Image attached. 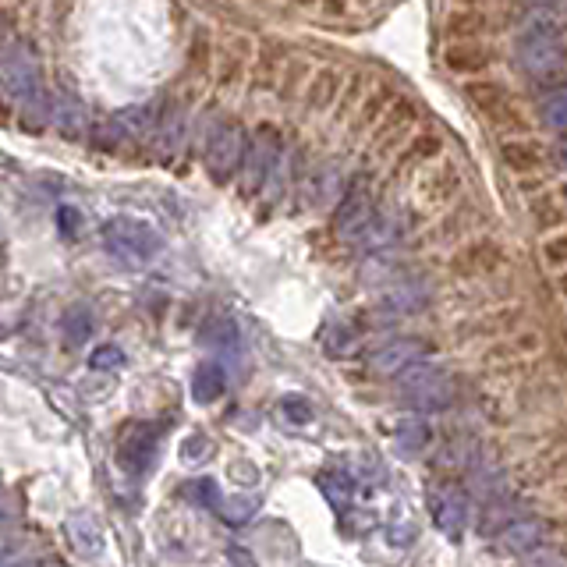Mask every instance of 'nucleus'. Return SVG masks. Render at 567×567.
Returning a JSON list of instances; mask_svg holds the SVG:
<instances>
[{"label":"nucleus","mask_w":567,"mask_h":567,"mask_svg":"<svg viewBox=\"0 0 567 567\" xmlns=\"http://www.w3.org/2000/svg\"><path fill=\"white\" fill-rule=\"evenodd\" d=\"M100 241L110 256L121 259V263H128V266L153 263V259L160 256V249H164V238H160L149 224L132 220V217H110L107 224L100 227Z\"/></svg>","instance_id":"obj_1"},{"label":"nucleus","mask_w":567,"mask_h":567,"mask_svg":"<svg viewBox=\"0 0 567 567\" xmlns=\"http://www.w3.org/2000/svg\"><path fill=\"white\" fill-rule=\"evenodd\" d=\"M404 404H412L415 412H440L454 401V380L451 373L436 362H415L404 373H397Z\"/></svg>","instance_id":"obj_2"},{"label":"nucleus","mask_w":567,"mask_h":567,"mask_svg":"<svg viewBox=\"0 0 567 567\" xmlns=\"http://www.w3.org/2000/svg\"><path fill=\"white\" fill-rule=\"evenodd\" d=\"M280 128L277 125H259L256 135L249 139L245 146V160H241V171H238V195L241 199H252L259 188H266V178L273 174V167L280 164Z\"/></svg>","instance_id":"obj_3"},{"label":"nucleus","mask_w":567,"mask_h":567,"mask_svg":"<svg viewBox=\"0 0 567 567\" xmlns=\"http://www.w3.org/2000/svg\"><path fill=\"white\" fill-rule=\"evenodd\" d=\"M245 146H249V135L238 117H224L217 128L210 132L206 142V167H210V178L217 185H231L241 171V160H245Z\"/></svg>","instance_id":"obj_4"},{"label":"nucleus","mask_w":567,"mask_h":567,"mask_svg":"<svg viewBox=\"0 0 567 567\" xmlns=\"http://www.w3.org/2000/svg\"><path fill=\"white\" fill-rule=\"evenodd\" d=\"M518 57L525 64V71H532L536 78H546L550 71L560 68L564 61V47H560V36L550 22L543 25H532L518 43Z\"/></svg>","instance_id":"obj_5"},{"label":"nucleus","mask_w":567,"mask_h":567,"mask_svg":"<svg viewBox=\"0 0 567 567\" xmlns=\"http://www.w3.org/2000/svg\"><path fill=\"white\" fill-rule=\"evenodd\" d=\"M156 121H160L156 103H135V107L117 110L107 121V146H139L156 132Z\"/></svg>","instance_id":"obj_6"},{"label":"nucleus","mask_w":567,"mask_h":567,"mask_svg":"<svg viewBox=\"0 0 567 567\" xmlns=\"http://www.w3.org/2000/svg\"><path fill=\"white\" fill-rule=\"evenodd\" d=\"M376 206H373V195H369L366 178L351 181V188L344 192L341 206L334 213V227L344 234V238H358V234L366 231V224L373 220Z\"/></svg>","instance_id":"obj_7"},{"label":"nucleus","mask_w":567,"mask_h":567,"mask_svg":"<svg viewBox=\"0 0 567 567\" xmlns=\"http://www.w3.org/2000/svg\"><path fill=\"white\" fill-rule=\"evenodd\" d=\"M429 355V344L419 341V337H397V341H387L383 348H376L369 355V369L380 376H397L408 366L422 362Z\"/></svg>","instance_id":"obj_8"},{"label":"nucleus","mask_w":567,"mask_h":567,"mask_svg":"<svg viewBox=\"0 0 567 567\" xmlns=\"http://www.w3.org/2000/svg\"><path fill=\"white\" fill-rule=\"evenodd\" d=\"M504 263V249L500 241L493 238H475L468 245H461L451 256V273L454 277H482V273H493Z\"/></svg>","instance_id":"obj_9"},{"label":"nucleus","mask_w":567,"mask_h":567,"mask_svg":"<svg viewBox=\"0 0 567 567\" xmlns=\"http://www.w3.org/2000/svg\"><path fill=\"white\" fill-rule=\"evenodd\" d=\"M0 89L4 96H11L15 103H25L32 100L36 93H43V82H39V68L29 54H15L4 71H0Z\"/></svg>","instance_id":"obj_10"},{"label":"nucleus","mask_w":567,"mask_h":567,"mask_svg":"<svg viewBox=\"0 0 567 567\" xmlns=\"http://www.w3.org/2000/svg\"><path fill=\"white\" fill-rule=\"evenodd\" d=\"M433 518L440 525L443 536L461 539L468 525V497L458 490V486H443V490L433 493Z\"/></svg>","instance_id":"obj_11"},{"label":"nucleus","mask_w":567,"mask_h":567,"mask_svg":"<svg viewBox=\"0 0 567 567\" xmlns=\"http://www.w3.org/2000/svg\"><path fill=\"white\" fill-rule=\"evenodd\" d=\"M117 454H121V465H125L128 472H135V475L146 472L156 458V429L146 426V422H135V426L121 436Z\"/></svg>","instance_id":"obj_12"},{"label":"nucleus","mask_w":567,"mask_h":567,"mask_svg":"<svg viewBox=\"0 0 567 567\" xmlns=\"http://www.w3.org/2000/svg\"><path fill=\"white\" fill-rule=\"evenodd\" d=\"M64 536H68V546L71 550L78 553V557H100L103 553V525H100V518L96 514H89V511H75L71 514L68 521H64Z\"/></svg>","instance_id":"obj_13"},{"label":"nucleus","mask_w":567,"mask_h":567,"mask_svg":"<svg viewBox=\"0 0 567 567\" xmlns=\"http://www.w3.org/2000/svg\"><path fill=\"white\" fill-rule=\"evenodd\" d=\"M465 100L479 114L504 117L511 110V89L504 82H497V78H472V82H465Z\"/></svg>","instance_id":"obj_14"},{"label":"nucleus","mask_w":567,"mask_h":567,"mask_svg":"<svg viewBox=\"0 0 567 567\" xmlns=\"http://www.w3.org/2000/svg\"><path fill=\"white\" fill-rule=\"evenodd\" d=\"M443 64L454 71V75H482V71L493 64V50L479 39H461L443 50Z\"/></svg>","instance_id":"obj_15"},{"label":"nucleus","mask_w":567,"mask_h":567,"mask_svg":"<svg viewBox=\"0 0 567 567\" xmlns=\"http://www.w3.org/2000/svg\"><path fill=\"white\" fill-rule=\"evenodd\" d=\"M50 117H54V125L61 128L68 139L86 135V128H89L86 103H82V96L78 93H71V89H61V93L50 100Z\"/></svg>","instance_id":"obj_16"},{"label":"nucleus","mask_w":567,"mask_h":567,"mask_svg":"<svg viewBox=\"0 0 567 567\" xmlns=\"http://www.w3.org/2000/svg\"><path fill=\"white\" fill-rule=\"evenodd\" d=\"M415 114H419V107H415L412 100H394V103H390L387 114H383V121H380V132H376V149H380V153L394 149L397 142L404 139V132L415 125Z\"/></svg>","instance_id":"obj_17"},{"label":"nucleus","mask_w":567,"mask_h":567,"mask_svg":"<svg viewBox=\"0 0 567 567\" xmlns=\"http://www.w3.org/2000/svg\"><path fill=\"white\" fill-rule=\"evenodd\" d=\"M543 146L536 139H504L500 142V164L514 174H532L543 167Z\"/></svg>","instance_id":"obj_18"},{"label":"nucleus","mask_w":567,"mask_h":567,"mask_svg":"<svg viewBox=\"0 0 567 567\" xmlns=\"http://www.w3.org/2000/svg\"><path fill=\"white\" fill-rule=\"evenodd\" d=\"M344 93V75L337 68H319L309 78V89H305V107L309 110H330Z\"/></svg>","instance_id":"obj_19"},{"label":"nucleus","mask_w":567,"mask_h":567,"mask_svg":"<svg viewBox=\"0 0 567 567\" xmlns=\"http://www.w3.org/2000/svg\"><path fill=\"white\" fill-rule=\"evenodd\" d=\"M546 532H550V525H546L543 518H521V521H511L504 532H500V546L511 553H529L536 550V546H543Z\"/></svg>","instance_id":"obj_20"},{"label":"nucleus","mask_w":567,"mask_h":567,"mask_svg":"<svg viewBox=\"0 0 567 567\" xmlns=\"http://www.w3.org/2000/svg\"><path fill=\"white\" fill-rule=\"evenodd\" d=\"M486 29H490V15H486V11H475V8L454 11V15L443 22V36L451 39V43L479 39V36H486Z\"/></svg>","instance_id":"obj_21"},{"label":"nucleus","mask_w":567,"mask_h":567,"mask_svg":"<svg viewBox=\"0 0 567 567\" xmlns=\"http://www.w3.org/2000/svg\"><path fill=\"white\" fill-rule=\"evenodd\" d=\"M227 390V373L220 362H202L192 376V397L199 404H213L217 397H224Z\"/></svg>","instance_id":"obj_22"},{"label":"nucleus","mask_w":567,"mask_h":567,"mask_svg":"<svg viewBox=\"0 0 567 567\" xmlns=\"http://www.w3.org/2000/svg\"><path fill=\"white\" fill-rule=\"evenodd\" d=\"M529 213L539 231H553V227L567 224V202L557 192H539V199H532Z\"/></svg>","instance_id":"obj_23"},{"label":"nucleus","mask_w":567,"mask_h":567,"mask_svg":"<svg viewBox=\"0 0 567 567\" xmlns=\"http://www.w3.org/2000/svg\"><path fill=\"white\" fill-rule=\"evenodd\" d=\"M429 440H433V433H429V426L422 419H404L397 422L394 429V447L404 454V458H415V454H422L429 447Z\"/></svg>","instance_id":"obj_24"},{"label":"nucleus","mask_w":567,"mask_h":567,"mask_svg":"<svg viewBox=\"0 0 567 567\" xmlns=\"http://www.w3.org/2000/svg\"><path fill=\"white\" fill-rule=\"evenodd\" d=\"M181 132H185V114H181L178 103H171L167 110H160V121H156V139H160V149L164 153H174L181 142Z\"/></svg>","instance_id":"obj_25"},{"label":"nucleus","mask_w":567,"mask_h":567,"mask_svg":"<svg viewBox=\"0 0 567 567\" xmlns=\"http://www.w3.org/2000/svg\"><path fill=\"white\" fill-rule=\"evenodd\" d=\"M539 121L553 132H567V86L553 89L539 100Z\"/></svg>","instance_id":"obj_26"},{"label":"nucleus","mask_w":567,"mask_h":567,"mask_svg":"<svg viewBox=\"0 0 567 567\" xmlns=\"http://www.w3.org/2000/svg\"><path fill=\"white\" fill-rule=\"evenodd\" d=\"M443 153V139L436 132H422L415 135V142L404 149L401 156V167H412V164H426V160H436Z\"/></svg>","instance_id":"obj_27"},{"label":"nucleus","mask_w":567,"mask_h":567,"mask_svg":"<svg viewBox=\"0 0 567 567\" xmlns=\"http://www.w3.org/2000/svg\"><path fill=\"white\" fill-rule=\"evenodd\" d=\"M383 305H387L390 312H397V316L419 312L422 305H429V288H422V284H404V288H397Z\"/></svg>","instance_id":"obj_28"},{"label":"nucleus","mask_w":567,"mask_h":567,"mask_svg":"<svg viewBox=\"0 0 567 567\" xmlns=\"http://www.w3.org/2000/svg\"><path fill=\"white\" fill-rule=\"evenodd\" d=\"M458 188H461V174L454 171V167H443V171H436L433 178L426 181V199L429 202H451L454 195H458Z\"/></svg>","instance_id":"obj_29"},{"label":"nucleus","mask_w":567,"mask_h":567,"mask_svg":"<svg viewBox=\"0 0 567 567\" xmlns=\"http://www.w3.org/2000/svg\"><path fill=\"white\" fill-rule=\"evenodd\" d=\"M394 100H397V96L390 93L387 86H380L373 96H366V103H362V110H358V117H355V132H362V128L376 125V121H380V117L387 114V107H390Z\"/></svg>","instance_id":"obj_30"},{"label":"nucleus","mask_w":567,"mask_h":567,"mask_svg":"<svg viewBox=\"0 0 567 567\" xmlns=\"http://www.w3.org/2000/svg\"><path fill=\"white\" fill-rule=\"evenodd\" d=\"M64 337H68V344H86L93 337V312L86 305L68 309V316H64Z\"/></svg>","instance_id":"obj_31"},{"label":"nucleus","mask_w":567,"mask_h":567,"mask_svg":"<svg viewBox=\"0 0 567 567\" xmlns=\"http://www.w3.org/2000/svg\"><path fill=\"white\" fill-rule=\"evenodd\" d=\"M319 486H323V493H327V500L337 507V511H348V504H351V482L344 479V475H337V472L319 475Z\"/></svg>","instance_id":"obj_32"},{"label":"nucleus","mask_w":567,"mask_h":567,"mask_svg":"<svg viewBox=\"0 0 567 567\" xmlns=\"http://www.w3.org/2000/svg\"><path fill=\"white\" fill-rule=\"evenodd\" d=\"M213 454V440L210 436H202V433H192L185 443H181V461L185 465H206Z\"/></svg>","instance_id":"obj_33"},{"label":"nucleus","mask_w":567,"mask_h":567,"mask_svg":"<svg viewBox=\"0 0 567 567\" xmlns=\"http://www.w3.org/2000/svg\"><path fill=\"white\" fill-rule=\"evenodd\" d=\"M220 518L227 521V525H245V521H252V514H256V500H245V497H234V500H220Z\"/></svg>","instance_id":"obj_34"},{"label":"nucleus","mask_w":567,"mask_h":567,"mask_svg":"<svg viewBox=\"0 0 567 567\" xmlns=\"http://www.w3.org/2000/svg\"><path fill=\"white\" fill-rule=\"evenodd\" d=\"M202 341L210 344V348H234V344H238V330H234V323L220 319V323H210V327H206Z\"/></svg>","instance_id":"obj_35"},{"label":"nucleus","mask_w":567,"mask_h":567,"mask_svg":"<svg viewBox=\"0 0 567 567\" xmlns=\"http://www.w3.org/2000/svg\"><path fill=\"white\" fill-rule=\"evenodd\" d=\"M323 348H327V355H334V358L351 355V351H355V334H351L348 327H330V334H327V341H323Z\"/></svg>","instance_id":"obj_36"},{"label":"nucleus","mask_w":567,"mask_h":567,"mask_svg":"<svg viewBox=\"0 0 567 567\" xmlns=\"http://www.w3.org/2000/svg\"><path fill=\"white\" fill-rule=\"evenodd\" d=\"M89 366H93L96 373H103V369H121V366H125V351L117 348V344H103V348L93 351Z\"/></svg>","instance_id":"obj_37"},{"label":"nucleus","mask_w":567,"mask_h":567,"mask_svg":"<svg viewBox=\"0 0 567 567\" xmlns=\"http://www.w3.org/2000/svg\"><path fill=\"white\" fill-rule=\"evenodd\" d=\"M280 415H284L291 426H305V422L312 419V408L302 397H284V401H280Z\"/></svg>","instance_id":"obj_38"},{"label":"nucleus","mask_w":567,"mask_h":567,"mask_svg":"<svg viewBox=\"0 0 567 567\" xmlns=\"http://www.w3.org/2000/svg\"><path fill=\"white\" fill-rule=\"evenodd\" d=\"M15 529H18V507L15 500H4L0 504V543H8L15 536Z\"/></svg>","instance_id":"obj_39"},{"label":"nucleus","mask_w":567,"mask_h":567,"mask_svg":"<svg viewBox=\"0 0 567 567\" xmlns=\"http://www.w3.org/2000/svg\"><path fill=\"white\" fill-rule=\"evenodd\" d=\"M543 256H546V263L564 266L567 263V234H553V238L543 245Z\"/></svg>","instance_id":"obj_40"},{"label":"nucleus","mask_w":567,"mask_h":567,"mask_svg":"<svg viewBox=\"0 0 567 567\" xmlns=\"http://www.w3.org/2000/svg\"><path fill=\"white\" fill-rule=\"evenodd\" d=\"M192 497L202 500L206 507H220V490H217V482H213V479H199V482H195Z\"/></svg>","instance_id":"obj_41"},{"label":"nucleus","mask_w":567,"mask_h":567,"mask_svg":"<svg viewBox=\"0 0 567 567\" xmlns=\"http://www.w3.org/2000/svg\"><path fill=\"white\" fill-rule=\"evenodd\" d=\"M472 224H475V213H465V220H454V217H447L440 227H436V234H440V238H461V234H465Z\"/></svg>","instance_id":"obj_42"},{"label":"nucleus","mask_w":567,"mask_h":567,"mask_svg":"<svg viewBox=\"0 0 567 567\" xmlns=\"http://www.w3.org/2000/svg\"><path fill=\"white\" fill-rule=\"evenodd\" d=\"M231 479H238L241 486H252V482L259 479V472H256V465H252V461H234V465H231Z\"/></svg>","instance_id":"obj_43"},{"label":"nucleus","mask_w":567,"mask_h":567,"mask_svg":"<svg viewBox=\"0 0 567 567\" xmlns=\"http://www.w3.org/2000/svg\"><path fill=\"white\" fill-rule=\"evenodd\" d=\"M206 61H210V47H206V39H199L192 50V64H188V68H192L195 75H202V71H206Z\"/></svg>","instance_id":"obj_44"},{"label":"nucleus","mask_w":567,"mask_h":567,"mask_svg":"<svg viewBox=\"0 0 567 567\" xmlns=\"http://www.w3.org/2000/svg\"><path fill=\"white\" fill-rule=\"evenodd\" d=\"M227 560H231L234 567H256V557H252L249 550H241V546H231V550H227Z\"/></svg>","instance_id":"obj_45"},{"label":"nucleus","mask_w":567,"mask_h":567,"mask_svg":"<svg viewBox=\"0 0 567 567\" xmlns=\"http://www.w3.org/2000/svg\"><path fill=\"white\" fill-rule=\"evenodd\" d=\"M323 4H327V11H330V15H344V8H348L344 0H323Z\"/></svg>","instance_id":"obj_46"},{"label":"nucleus","mask_w":567,"mask_h":567,"mask_svg":"<svg viewBox=\"0 0 567 567\" xmlns=\"http://www.w3.org/2000/svg\"><path fill=\"white\" fill-rule=\"evenodd\" d=\"M557 156H560V164H564V167H567V139H564V142H560V149H557Z\"/></svg>","instance_id":"obj_47"},{"label":"nucleus","mask_w":567,"mask_h":567,"mask_svg":"<svg viewBox=\"0 0 567 567\" xmlns=\"http://www.w3.org/2000/svg\"><path fill=\"white\" fill-rule=\"evenodd\" d=\"M458 4H465V8H475V4H482V0H458Z\"/></svg>","instance_id":"obj_48"},{"label":"nucleus","mask_w":567,"mask_h":567,"mask_svg":"<svg viewBox=\"0 0 567 567\" xmlns=\"http://www.w3.org/2000/svg\"><path fill=\"white\" fill-rule=\"evenodd\" d=\"M560 291H567V277H564V280H560Z\"/></svg>","instance_id":"obj_49"},{"label":"nucleus","mask_w":567,"mask_h":567,"mask_svg":"<svg viewBox=\"0 0 567 567\" xmlns=\"http://www.w3.org/2000/svg\"><path fill=\"white\" fill-rule=\"evenodd\" d=\"M298 4H316V0H298Z\"/></svg>","instance_id":"obj_50"},{"label":"nucleus","mask_w":567,"mask_h":567,"mask_svg":"<svg viewBox=\"0 0 567 567\" xmlns=\"http://www.w3.org/2000/svg\"><path fill=\"white\" fill-rule=\"evenodd\" d=\"M50 567H57V564H50Z\"/></svg>","instance_id":"obj_51"}]
</instances>
